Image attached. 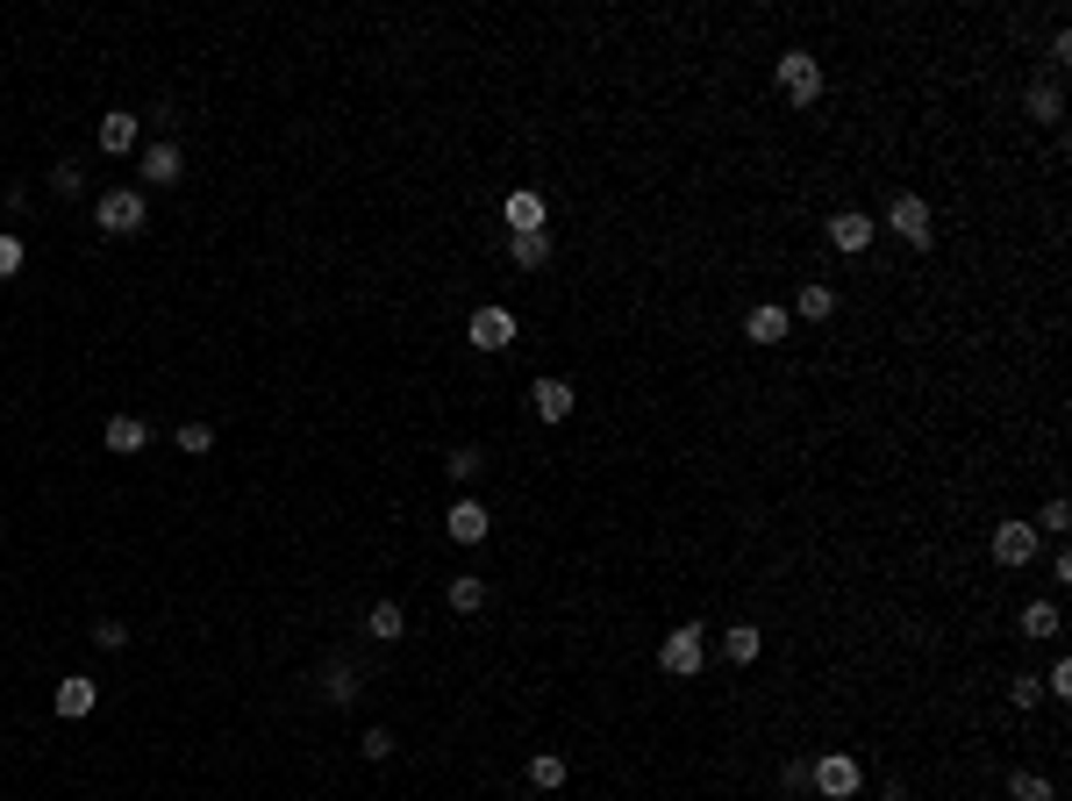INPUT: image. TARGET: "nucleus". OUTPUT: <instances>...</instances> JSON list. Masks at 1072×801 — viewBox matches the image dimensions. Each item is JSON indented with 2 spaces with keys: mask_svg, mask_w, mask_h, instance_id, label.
<instances>
[{
  "mask_svg": "<svg viewBox=\"0 0 1072 801\" xmlns=\"http://www.w3.org/2000/svg\"><path fill=\"white\" fill-rule=\"evenodd\" d=\"M772 79H780V93H786L794 108H816V101H822V58H808V51H780Z\"/></svg>",
  "mask_w": 1072,
  "mask_h": 801,
  "instance_id": "obj_1",
  "label": "nucleus"
},
{
  "mask_svg": "<svg viewBox=\"0 0 1072 801\" xmlns=\"http://www.w3.org/2000/svg\"><path fill=\"white\" fill-rule=\"evenodd\" d=\"M93 222H101L108 237H137L143 222H151V208H143L137 187H108L101 201H93Z\"/></svg>",
  "mask_w": 1072,
  "mask_h": 801,
  "instance_id": "obj_2",
  "label": "nucleus"
},
{
  "mask_svg": "<svg viewBox=\"0 0 1072 801\" xmlns=\"http://www.w3.org/2000/svg\"><path fill=\"white\" fill-rule=\"evenodd\" d=\"M1037 551H1044V537H1037V523H1030V515H1008V523H994V559H1001L1008 573L1037 565Z\"/></svg>",
  "mask_w": 1072,
  "mask_h": 801,
  "instance_id": "obj_3",
  "label": "nucleus"
},
{
  "mask_svg": "<svg viewBox=\"0 0 1072 801\" xmlns=\"http://www.w3.org/2000/svg\"><path fill=\"white\" fill-rule=\"evenodd\" d=\"M658 665L672 673V680H694L701 665H708V637H701V623H686V630H665Z\"/></svg>",
  "mask_w": 1072,
  "mask_h": 801,
  "instance_id": "obj_4",
  "label": "nucleus"
},
{
  "mask_svg": "<svg viewBox=\"0 0 1072 801\" xmlns=\"http://www.w3.org/2000/svg\"><path fill=\"white\" fill-rule=\"evenodd\" d=\"M808 787L830 801H858V759L852 751H822L816 766H808Z\"/></svg>",
  "mask_w": 1072,
  "mask_h": 801,
  "instance_id": "obj_5",
  "label": "nucleus"
},
{
  "mask_svg": "<svg viewBox=\"0 0 1072 801\" xmlns=\"http://www.w3.org/2000/svg\"><path fill=\"white\" fill-rule=\"evenodd\" d=\"M886 229H894L901 243H916V251H930V243H936L930 201H922V193H894V208H886Z\"/></svg>",
  "mask_w": 1072,
  "mask_h": 801,
  "instance_id": "obj_6",
  "label": "nucleus"
},
{
  "mask_svg": "<svg viewBox=\"0 0 1072 801\" xmlns=\"http://www.w3.org/2000/svg\"><path fill=\"white\" fill-rule=\"evenodd\" d=\"M872 237H880V222H872L866 208H836L830 215V251L858 258V251H872Z\"/></svg>",
  "mask_w": 1072,
  "mask_h": 801,
  "instance_id": "obj_7",
  "label": "nucleus"
},
{
  "mask_svg": "<svg viewBox=\"0 0 1072 801\" xmlns=\"http://www.w3.org/2000/svg\"><path fill=\"white\" fill-rule=\"evenodd\" d=\"M465 343H472V351H508L515 343V308H472Z\"/></svg>",
  "mask_w": 1072,
  "mask_h": 801,
  "instance_id": "obj_8",
  "label": "nucleus"
},
{
  "mask_svg": "<svg viewBox=\"0 0 1072 801\" xmlns=\"http://www.w3.org/2000/svg\"><path fill=\"white\" fill-rule=\"evenodd\" d=\"M487 523H494V515H487V501H472V495H458V501H451V515H443L451 545H479V537H487Z\"/></svg>",
  "mask_w": 1072,
  "mask_h": 801,
  "instance_id": "obj_9",
  "label": "nucleus"
},
{
  "mask_svg": "<svg viewBox=\"0 0 1072 801\" xmlns=\"http://www.w3.org/2000/svg\"><path fill=\"white\" fill-rule=\"evenodd\" d=\"M529 409H537V423H572V379H537Z\"/></svg>",
  "mask_w": 1072,
  "mask_h": 801,
  "instance_id": "obj_10",
  "label": "nucleus"
},
{
  "mask_svg": "<svg viewBox=\"0 0 1072 801\" xmlns=\"http://www.w3.org/2000/svg\"><path fill=\"white\" fill-rule=\"evenodd\" d=\"M137 165H143V179H151V187H179L187 158H179V143H143V151H137Z\"/></svg>",
  "mask_w": 1072,
  "mask_h": 801,
  "instance_id": "obj_11",
  "label": "nucleus"
},
{
  "mask_svg": "<svg viewBox=\"0 0 1072 801\" xmlns=\"http://www.w3.org/2000/svg\"><path fill=\"white\" fill-rule=\"evenodd\" d=\"M93 709H101V687L86 680V673H65V680H58V716L79 723V716H93Z\"/></svg>",
  "mask_w": 1072,
  "mask_h": 801,
  "instance_id": "obj_12",
  "label": "nucleus"
},
{
  "mask_svg": "<svg viewBox=\"0 0 1072 801\" xmlns=\"http://www.w3.org/2000/svg\"><path fill=\"white\" fill-rule=\"evenodd\" d=\"M786 329H794V315H786L780 301H758V308L744 315V337H751V343H786Z\"/></svg>",
  "mask_w": 1072,
  "mask_h": 801,
  "instance_id": "obj_13",
  "label": "nucleus"
},
{
  "mask_svg": "<svg viewBox=\"0 0 1072 801\" xmlns=\"http://www.w3.org/2000/svg\"><path fill=\"white\" fill-rule=\"evenodd\" d=\"M101 151H108V158L143 151V122H137V115H122V108H115V115H101Z\"/></svg>",
  "mask_w": 1072,
  "mask_h": 801,
  "instance_id": "obj_14",
  "label": "nucleus"
},
{
  "mask_svg": "<svg viewBox=\"0 0 1072 801\" xmlns=\"http://www.w3.org/2000/svg\"><path fill=\"white\" fill-rule=\"evenodd\" d=\"M101 443H108V451H122V459H137L143 443H151V423H143V415H108Z\"/></svg>",
  "mask_w": 1072,
  "mask_h": 801,
  "instance_id": "obj_15",
  "label": "nucleus"
},
{
  "mask_svg": "<svg viewBox=\"0 0 1072 801\" xmlns=\"http://www.w3.org/2000/svg\"><path fill=\"white\" fill-rule=\"evenodd\" d=\"M544 215H551L544 193H529V187H515L508 201H501V222H508V237H515V229H544Z\"/></svg>",
  "mask_w": 1072,
  "mask_h": 801,
  "instance_id": "obj_16",
  "label": "nucleus"
},
{
  "mask_svg": "<svg viewBox=\"0 0 1072 801\" xmlns=\"http://www.w3.org/2000/svg\"><path fill=\"white\" fill-rule=\"evenodd\" d=\"M1022 108H1030V122H1044V129H1058V122H1065V93H1058L1051 79L1030 86V93H1022Z\"/></svg>",
  "mask_w": 1072,
  "mask_h": 801,
  "instance_id": "obj_17",
  "label": "nucleus"
},
{
  "mask_svg": "<svg viewBox=\"0 0 1072 801\" xmlns=\"http://www.w3.org/2000/svg\"><path fill=\"white\" fill-rule=\"evenodd\" d=\"M758 651H766V630H758V623H730V630H722V659L730 665H751Z\"/></svg>",
  "mask_w": 1072,
  "mask_h": 801,
  "instance_id": "obj_18",
  "label": "nucleus"
},
{
  "mask_svg": "<svg viewBox=\"0 0 1072 801\" xmlns=\"http://www.w3.org/2000/svg\"><path fill=\"white\" fill-rule=\"evenodd\" d=\"M508 258L522 265V273H537V265L551 258V229H515V237H508Z\"/></svg>",
  "mask_w": 1072,
  "mask_h": 801,
  "instance_id": "obj_19",
  "label": "nucleus"
},
{
  "mask_svg": "<svg viewBox=\"0 0 1072 801\" xmlns=\"http://www.w3.org/2000/svg\"><path fill=\"white\" fill-rule=\"evenodd\" d=\"M365 630H373L379 644H393V637H408V609H401V601H373V615H365Z\"/></svg>",
  "mask_w": 1072,
  "mask_h": 801,
  "instance_id": "obj_20",
  "label": "nucleus"
},
{
  "mask_svg": "<svg viewBox=\"0 0 1072 801\" xmlns=\"http://www.w3.org/2000/svg\"><path fill=\"white\" fill-rule=\"evenodd\" d=\"M786 315H800V323H830V315H836V287H816V279H808L800 301L786 308Z\"/></svg>",
  "mask_w": 1072,
  "mask_h": 801,
  "instance_id": "obj_21",
  "label": "nucleus"
},
{
  "mask_svg": "<svg viewBox=\"0 0 1072 801\" xmlns=\"http://www.w3.org/2000/svg\"><path fill=\"white\" fill-rule=\"evenodd\" d=\"M565 773H572V766H565L558 751H537V759H529V787H537V794H558Z\"/></svg>",
  "mask_w": 1072,
  "mask_h": 801,
  "instance_id": "obj_22",
  "label": "nucleus"
},
{
  "mask_svg": "<svg viewBox=\"0 0 1072 801\" xmlns=\"http://www.w3.org/2000/svg\"><path fill=\"white\" fill-rule=\"evenodd\" d=\"M357 694V665L351 659H329L323 665V701H351Z\"/></svg>",
  "mask_w": 1072,
  "mask_h": 801,
  "instance_id": "obj_23",
  "label": "nucleus"
},
{
  "mask_svg": "<svg viewBox=\"0 0 1072 801\" xmlns=\"http://www.w3.org/2000/svg\"><path fill=\"white\" fill-rule=\"evenodd\" d=\"M1022 637L1051 644V637H1058V601H1030V609H1022Z\"/></svg>",
  "mask_w": 1072,
  "mask_h": 801,
  "instance_id": "obj_24",
  "label": "nucleus"
},
{
  "mask_svg": "<svg viewBox=\"0 0 1072 801\" xmlns=\"http://www.w3.org/2000/svg\"><path fill=\"white\" fill-rule=\"evenodd\" d=\"M451 609L479 615V609H487V580H479V573H458V580H451Z\"/></svg>",
  "mask_w": 1072,
  "mask_h": 801,
  "instance_id": "obj_25",
  "label": "nucleus"
},
{
  "mask_svg": "<svg viewBox=\"0 0 1072 801\" xmlns=\"http://www.w3.org/2000/svg\"><path fill=\"white\" fill-rule=\"evenodd\" d=\"M1008 794L1016 801H1058V787L1044 780V773H1008Z\"/></svg>",
  "mask_w": 1072,
  "mask_h": 801,
  "instance_id": "obj_26",
  "label": "nucleus"
},
{
  "mask_svg": "<svg viewBox=\"0 0 1072 801\" xmlns=\"http://www.w3.org/2000/svg\"><path fill=\"white\" fill-rule=\"evenodd\" d=\"M1065 529H1072V501L1051 495V501H1044V515H1037V537H1065Z\"/></svg>",
  "mask_w": 1072,
  "mask_h": 801,
  "instance_id": "obj_27",
  "label": "nucleus"
},
{
  "mask_svg": "<svg viewBox=\"0 0 1072 801\" xmlns=\"http://www.w3.org/2000/svg\"><path fill=\"white\" fill-rule=\"evenodd\" d=\"M172 443H179L187 459H207V451H215V429H207V423H179V437H172Z\"/></svg>",
  "mask_w": 1072,
  "mask_h": 801,
  "instance_id": "obj_28",
  "label": "nucleus"
},
{
  "mask_svg": "<svg viewBox=\"0 0 1072 801\" xmlns=\"http://www.w3.org/2000/svg\"><path fill=\"white\" fill-rule=\"evenodd\" d=\"M479 465H487V459H479L472 443H458V451H451V459H443V473H451V479H458V487H465V479H472V473H479Z\"/></svg>",
  "mask_w": 1072,
  "mask_h": 801,
  "instance_id": "obj_29",
  "label": "nucleus"
},
{
  "mask_svg": "<svg viewBox=\"0 0 1072 801\" xmlns=\"http://www.w3.org/2000/svg\"><path fill=\"white\" fill-rule=\"evenodd\" d=\"M1044 694H1051V701H1072V659H1051V673H1044Z\"/></svg>",
  "mask_w": 1072,
  "mask_h": 801,
  "instance_id": "obj_30",
  "label": "nucleus"
},
{
  "mask_svg": "<svg viewBox=\"0 0 1072 801\" xmlns=\"http://www.w3.org/2000/svg\"><path fill=\"white\" fill-rule=\"evenodd\" d=\"M129 644V630H122L115 615H101V623H93V651H122Z\"/></svg>",
  "mask_w": 1072,
  "mask_h": 801,
  "instance_id": "obj_31",
  "label": "nucleus"
},
{
  "mask_svg": "<svg viewBox=\"0 0 1072 801\" xmlns=\"http://www.w3.org/2000/svg\"><path fill=\"white\" fill-rule=\"evenodd\" d=\"M15 273H22V237L0 229V279H15Z\"/></svg>",
  "mask_w": 1072,
  "mask_h": 801,
  "instance_id": "obj_32",
  "label": "nucleus"
},
{
  "mask_svg": "<svg viewBox=\"0 0 1072 801\" xmlns=\"http://www.w3.org/2000/svg\"><path fill=\"white\" fill-rule=\"evenodd\" d=\"M1008 701H1016V709H1037V701H1044V680H1037V673H1022V680L1008 687Z\"/></svg>",
  "mask_w": 1072,
  "mask_h": 801,
  "instance_id": "obj_33",
  "label": "nucleus"
},
{
  "mask_svg": "<svg viewBox=\"0 0 1072 801\" xmlns=\"http://www.w3.org/2000/svg\"><path fill=\"white\" fill-rule=\"evenodd\" d=\"M357 751H365V759H393V730H379V723H373V730L357 737Z\"/></svg>",
  "mask_w": 1072,
  "mask_h": 801,
  "instance_id": "obj_34",
  "label": "nucleus"
},
{
  "mask_svg": "<svg viewBox=\"0 0 1072 801\" xmlns=\"http://www.w3.org/2000/svg\"><path fill=\"white\" fill-rule=\"evenodd\" d=\"M51 187H58V193H79V187H86V172H79V165H58V172H51Z\"/></svg>",
  "mask_w": 1072,
  "mask_h": 801,
  "instance_id": "obj_35",
  "label": "nucleus"
}]
</instances>
